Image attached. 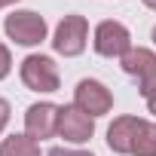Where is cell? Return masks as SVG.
<instances>
[{"label":"cell","mask_w":156,"mask_h":156,"mask_svg":"<svg viewBox=\"0 0 156 156\" xmlns=\"http://www.w3.org/2000/svg\"><path fill=\"white\" fill-rule=\"evenodd\" d=\"M107 147L122 156H156V122L116 116L107 129Z\"/></svg>","instance_id":"1"},{"label":"cell","mask_w":156,"mask_h":156,"mask_svg":"<svg viewBox=\"0 0 156 156\" xmlns=\"http://www.w3.org/2000/svg\"><path fill=\"white\" fill-rule=\"evenodd\" d=\"M86 37H89V22L83 16H64L55 28V37H52V46L58 55L64 58H73L86 49Z\"/></svg>","instance_id":"2"},{"label":"cell","mask_w":156,"mask_h":156,"mask_svg":"<svg viewBox=\"0 0 156 156\" xmlns=\"http://www.w3.org/2000/svg\"><path fill=\"white\" fill-rule=\"evenodd\" d=\"M22 83L31 92H58V67L49 55H28L22 61Z\"/></svg>","instance_id":"3"},{"label":"cell","mask_w":156,"mask_h":156,"mask_svg":"<svg viewBox=\"0 0 156 156\" xmlns=\"http://www.w3.org/2000/svg\"><path fill=\"white\" fill-rule=\"evenodd\" d=\"M3 28H6V37L16 40L19 46H37V43L46 40V19L37 16V12H31V9L6 16Z\"/></svg>","instance_id":"4"},{"label":"cell","mask_w":156,"mask_h":156,"mask_svg":"<svg viewBox=\"0 0 156 156\" xmlns=\"http://www.w3.org/2000/svg\"><path fill=\"white\" fill-rule=\"evenodd\" d=\"M132 49V34L122 22H101L95 28V52L104 55V58H122L126 52Z\"/></svg>","instance_id":"5"},{"label":"cell","mask_w":156,"mask_h":156,"mask_svg":"<svg viewBox=\"0 0 156 156\" xmlns=\"http://www.w3.org/2000/svg\"><path fill=\"white\" fill-rule=\"evenodd\" d=\"M73 104L95 119V116L110 113L113 95H110V89H107L104 83H98V80H80V83H76V89H73Z\"/></svg>","instance_id":"6"},{"label":"cell","mask_w":156,"mask_h":156,"mask_svg":"<svg viewBox=\"0 0 156 156\" xmlns=\"http://www.w3.org/2000/svg\"><path fill=\"white\" fill-rule=\"evenodd\" d=\"M122 70L129 76H135L138 86H141V95H147L153 86H156V52L144 49V46H132L122 58H119Z\"/></svg>","instance_id":"7"},{"label":"cell","mask_w":156,"mask_h":156,"mask_svg":"<svg viewBox=\"0 0 156 156\" xmlns=\"http://www.w3.org/2000/svg\"><path fill=\"white\" fill-rule=\"evenodd\" d=\"M95 132V119L89 113H83L76 104H64L58 107V135L70 144H83L89 141Z\"/></svg>","instance_id":"8"},{"label":"cell","mask_w":156,"mask_h":156,"mask_svg":"<svg viewBox=\"0 0 156 156\" xmlns=\"http://www.w3.org/2000/svg\"><path fill=\"white\" fill-rule=\"evenodd\" d=\"M25 135H31L34 141H46V138L58 135V107L49 101L31 104L25 113Z\"/></svg>","instance_id":"9"},{"label":"cell","mask_w":156,"mask_h":156,"mask_svg":"<svg viewBox=\"0 0 156 156\" xmlns=\"http://www.w3.org/2000/svg\"><path fill=\"white\" fill-rule=\"evenodd\" d=\"M0 156H40V147L31 135H9L0 141Z\"/></svg>","instance_id":"10"},{"label":"cell","mask_w":156,"mask_h":156,"mask_svg":"<svg viewBox=\"0 0 156 156\" xmlns=\"http://www.w3.org/2000/svg\"><path fill=\"white\" fill-rule=\"evenodd\" d=\"M9 67H12V58H9V49L0 43V80H3V76L9 73Z\"/></svg>","instance_id":"11"},{"label":"cell","mask_w":156,"mask_h":156,"mask_svg":"<svg viewBox=\"0 0 156 156\" xmlns=\"http://www.w3.org/2000/svg\"><path fill=\"white\" fill-rule=\"evenodd\" d=\"M46 156H95V153H86V150H64V147H52Z\"/></svg>","instance_id":"12"},{"label":"cell","mask_w":156,"mask_h":156,"mask_svg":"<svg viewBox=\"0 0 156 156\" xmlns=\"http://www.w3.org/2000/svg\"><path fill=\"white\" fill-rule=\"evenodd\" d=\"M6 122H9V101L0 98V132L6 129Z\"/></svg>","instance_id":"13"},{"label":"cell","mask_w":156,"mask_h":156,"mask_svg":"<svg viewBox=\"0 0 156 156\" xmlns=\"http://www.w3.org/2000/svg\"><path fill=\"white\" fill-rule=\"evenodd\" d=\"M144 98H147V110H150V113H156V86H153Z\"/></svg>","instance_id":"14"},{"label":"cell","mask_w":156,"mask_h":156,"mask_svg":"<svg viewBox=\"0 0 156 156\" xmlns=\"http://www.w3.org/2000/svg\"><path fill=\"white\" fill-rule=\"evenodd\" d=\"M12 3H19V0H0V6H12Z\"/></svg>","instance_id":"15"},{"label":"cell","mask_w":156,"mask_h":156,"mask_svg":"<svg viewBox=\"0 0 156 156\" xmlns=\"http://www.w3.org/2000/svg\"><path fill=\"white\" fill-rule=\"evenodd\" d=\"M144 6H150V9H156V0H144Z\"/></svg>","instance_id":"16"},{"label":"cell","mask_w":156,"mask_h":156,"mask_svg":"<svg viewBox=\"0 0 156 156\" xmlns=\"http://www.w3.org/2000/svg\"><path fill=\"white\" fill-rule=\"evenodd\" d=\"M153 43H156V28H153Z\"/></svg>","instance_id":"17"}]
</instances>
